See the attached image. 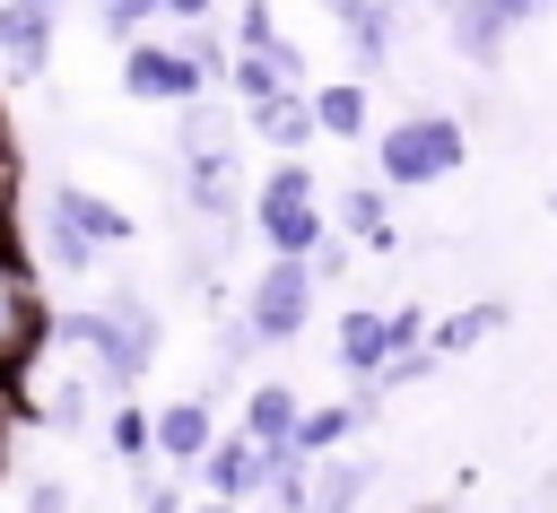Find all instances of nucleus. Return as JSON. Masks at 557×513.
Segmentation results:
<instances>
[{
	"mask_svg": "<svg viewBox=\"0 0 557 513\" xmlns=\"http://www.w3.org/2000/svg\"><path fill=\"white\" fill-rule=\"evenodd\" d=\"M52 348H78L87 365H96V383L104 391H131L148 365H157V348H165V322H157V304L148 296H104V304H78L70 322H52Z\"/></svg>",
	"mask_w": 557,
	"mask_h": 513,
	"instance_id": "1",
	"label": "nucleus"
},
{
	"mask_svg": "<svg viewBox=\"0 0 557 513\" xmlns=\"http://www.w3.org/2000/svg\"><path fill=\"white\" fill-rule=\"evenodd\" d=\"M461 157H470V130H461V113H400L392 130H374V183L383 191H418V183H444V174H461Z\"/></svg>",
	"mask_w": 557,
	"mask_h": 513,
	"instance_id": "2",
	"label": "nucleus"
},
{
	"mask_svg": "<svg viewBox=\"0 0 557 513\" xmlns=\"http://www.w3.org/2000/svg\"><path fill=\"white\" fill-rule=\"evenodd\" d=\"M52 348V313H44V287H35V261L0 252V383H17L35 356Z\"/></svg>",
	"mask_w": 557,
	"mask_h": 513,
	"instance_id": "3",
	"label": "nucleus"
},
{
	"mask_svg": "<svg viewBox=\"0 0 557 513\" xmlns=\"http://www.w3.org/2000/svg\"><path fill=\"white\" fill-rule=\"evenodd\" d=\"M313 322V261H261L252 296H244V330L252 348H287Z\"/></svg>",
	"mask_w": 557,
	"mask_h": 513,
	"instance_id": "4",
	"label": "nucleus"
},
{
	"mask_svg": "<svg viewBox=\"0 0 557 513\" xmlns=\"http://www.w3.org/2000/svg\"><path fill=\"white\" fill-rule=\"evenodd\" d=\"M183 209L209 217V235H235V217L252 209V200H244V165H235V148H200V157H183Z\"/></svg>",
	"mask_w": 557,
	"mask_h": 513,
	"instance_id": "5",
	"label": "nucleus"
},
{
	"mask_svg": "<svg viewBox=\"0 0 557 513\" xmlns=\"http://www.w3.org/2000/svg\"><path fill=\"white\" fill-rule=\"evenodd\" d=\"M122 87H131V96H148V104H174V113L209 96V78H200L174 43H148V35H139V43H122Z\"/></svg>",
	"mask_w": 557,
	"mask_h": 513,
	"instance_id": "6",
	"label": "nucleus"
},
{
	"mask_svg": "<svg viewBox=\"0 0 557 513\" xmlns=\"http://www.w3.org/2000/svg\"><path fill=\"white\" fill-rule=\"evenodd\" d=\"M52 70V17L26 0H0V87H35Z\"/></svg>",
	"mask_w": 557,
	"mask_h": 513,
	"instance_id": "7",
	"label": "nucleus"
},
{
	"mask_svg": "<svg viewBox=\"0 0 557 513\" xmlns=\"http://www.w3.org/2000/svg\"><path fill=\"white\" fill-rule=\"evenodd\" d=\"M209 443H218V409H209V391H183V400L157 409V461H165V470H200Z\"/></svg>",
	"mask_w": 557,
	"mask_h": 513,
	"instance_id": "8",
	"label": "nucleus"
},
{
	"mask_svg": "<svg viewBox=\"0 0 557 513\" xmlns=\"http://www.w3.org/2000/svg\"><path fill=\"white\" fill-rule=\"evenodd\" d=\"M200 487H209V504H252L261 496V443L235 426V435H218L209 452H200Z\"/></svg>",
	"mask_w": 557,
	"mask_h": 513,
	"instance_id": "9",
	"label": "nucleus"
},
{
	"mask_svg": "<svg viewBox=\"0 0 557 513\" xmlns=\"http://www.w3.org/2000/svg\"><path fill=\"white\" fill-rule=\"evenodd\" d=\"M44 209H52L61 226H78L96 252H113V243H131V235H139V226H131L104 191H87V183H52V191H44Z\"/></svg>",
	"mask_w": 557,
	"mask_h": 513,
	"instance_id": "10",
	"label": "nucleus"
},
{
	"mask_svg": "<svg viewBox=\"0 0 557 513\" xmlns=\"http://www.w3.org/2000/svg\"><path fill=\"white\" fill-rule=\"evenodd\" d=\"M331 356H339L348 383H374V374L392 365V330H383V313H374V304H348L339 330H331Z\"/></svg>",
	"mask_w": 557,
	"mask_h": 513,
	"instance_id": "11",
	"label": "nucleus"
},
{
	"mask_svg": "<svg viewBox=\"0 0 557 513\" xmlns=\"http://www.w3.org/2000/svg\"><path fill=\"white\" fill-rule=\"evenodd\" d=\"M374 470L383 461H366V452H322L313 461V487H305V513H357L366 487H374Z\"/></svg>",
	"mask_w": 557,
	"mask_h": 513,
	"instance_id": "12",
	"label": "nucleus"
},
{
	"mask_svg": "<svg viewBox=\"0 0 557 513\" xmlns=\"http://www.w3.org/2000/svg\"><path fill=\"white\" fill-rule=\"evenodd\" d=\"M244 122H252V130H261V139H270L278 157H305V148L322 139V130H313V87H287V96H270V104H252Z\"/></svg>",
	"mask_w": 557,
	"mask_h": 513,
	"instance_id": "13",
	"label": "nucleus"
},
{
	"mask_svg": "<svg viewBox=\"0 0 557 513\" xmlns=\"http://www.w3.org/2000/svg\"><path fill=\"white\" fill-rule=\"evenodd\" d=\"M366 417H374V391H357V400H331V409H305V426H296V452H348L357 435H366Z\"/></svg>",
	"mask_w": 557,
	"mask_h": 513,
	"instance_id": "14",
	"label": "nucleus"
},
{
	"mask_svg": "<svg viewBox=\"0 0 557 513\" xmlns=\"http://www.w3.org/2000/svg\"><path fill=\"white\" fill-rule=\"evenodd\" d=\"M296 426H305L296 383H252V391H244V435H252V443H296Z\"/></svg>",
	"mask_w": 557,
	"mask_h": 513,
	"instance_id": "15",
	"label": "nucleus"
},
{
	"mask_svg": "<svg viewBox=\"0 0 557 513\" xmlns=\"http://www.w3.org/2000/svg\"><path fill=\"white\" fill-rule=\"evenodd\" d=\"M331 235H357L366 252H392V191H383V183H357V191L331 209Z\"/></svg>",
	"mask_w": 557,
	"mask_h": 513,
	"instance_id": "16",
	"label": "nucleus"
},
{
	"mask_svg": "<svg viewBox=\"0 0 557 513\" xmlns=\"http://www.w3.org/2000/svg\"><path fill=\"white\" fill-rule=\"evenodd\" d=\"M505 313H513L505 296H479V304H461V313H444V322L426 330V348H435V365H444V356H461V348H479L487 330H505Z\"/></svg>",
	"mask_w": 557,
	"mask_h": 513,
	"instance_id": "17",
	"label": "nucleus"
},
{
	"mask_svg": "<svg viewBox=\"0 0 557 513\" xmlns=\"http://www.w3.org/2000/svg\"><path fill=\"white\" fill-rule=\"evenodd\" d=\"M392 17H400V9H374V0L339 17V35H348V61H357V78L392 70Z\"/></svg>",
	"mask_w": 557,
	"mask_h": 513,
	"instance_id": "18",
	"label": "nucleus"
},
{
	"mask_svg": "<svg viewBox=\"0 0 557 513\" xmlns=\"http://www.w3.org/2000/svg\"><path fill=\"white\" fill-rule=\"evenodd\" d=\"M313 130H322V139H366V78L313 87Z\"/></svg>",
	"mask_w": 557,
	"mask_h": 513,
	"instance_id": "19",
	"label": "nucleus"
},
{
	"mask_svg": "<svg viewBox=\"0 0 557 513\" xmlns=\"http://www.w3.org/2000/svg\"><path fill=\"white\" fill-rule=\"evenodd\" d=\"M104 435H113V452H122L131 470H148V461H157V417H148L139 400H113V417H104Z\"/></svg>",
	"mask_w": 557,
	"mask_h": 513,
	"instance_id": "20",
	"label": "nucleus"
},
{
	"mask_svg": "<svg viewBox=\"0 0 557 513\" xmlns=\"http://www.w3.org/2000/svg\"><path fill=\"white\" fill-rule=\"evenodd\" d=\"M313 191H322V174H313L305 157H278L270 183H252V200H270V209H296V200H313Z\"/></svg>",
	"mask_w": 557,
	"mask_h": 513,
	"instance_id": "21",
	"label": "nucleus"
},
{
	"mask_svg": "<svg viewBox=\"0 0 557 513\" xmlns=\"http://www.w3.org/2000/svg\"><path fill=\"white\" fill-rule=\"evenodd\" d=\"M44 261H52V270H96L104 252H96V243H87L78 226H61V217L44 209Z\"/></svg>",
	"mask_w": 557,
	"mask_h": 513,
	"instance_id": "22",
	"label": "nucleus"
},
{
	"mask_svg": "<svg viewBox=\"0 0 557 513\" xmlns=\"http://www.w3.org/2000/svg\"><path fill=\"white\" fill-rule=\"evenodd\" d=\"M287 35L270 26V0H244V17H235V52H278Z\"/></svg>",
	"mask_w": 557,
	"mask_h": 513,
	"instance_id": "23",
	"label": "nucleus"
},
{
	"mask_svg": "<svg viewBox=\"0 0 557 513\" xmlns=\"http://www.w3.org/2000/svg\"><path fill=\"white\" fill-rule=\"evenodd\" d=\"M96 17H104L113 43H139V26L157 17V0H96Z\"/></svg>",
	"mask_w": 557,
	"mask_h": 513,
	"instance_id": "24",
	"label": "nucleus"
},
{
	"mask_svg": "<svg viewBox=\"0 0 557 513\" xmlns=\"http://www.w3.org/2000/svg\"><path fill=\"white\" fill-rule=\"evenodd\" d=\"M383 330H392V356L426 348V304H392V313H383Z\"/></svg>",
	"mask_w": 557,
	"mask_h": 513,
	"instance_id": "25",
	"label": "nucleus"
},
{
	"mask_svg": "<svg viewBox=\"0 0 557 513\" xmlns=\"http://www.w3.org/2000/svg\"><path fill=\"white\" fill-rule=\"evenodd\" d=\"M17 504H26V513H70V487H61V478H26Z\"/></svg>",
	"mask_w": 557,
	"mask_h": 513,
	"instance_id": "26",
	"label": "nucleus"
},
{
	"mask_svg": "<svg viewBox=\"0 0 557 513\" xmlns=\"http://www.w3.org/2000/svg\"><path fill=\"white\" fill-rule=\"evenodd\" d=\"M157 9H165V17H183V26H209V9H218V0H157Z\"/></svg>",
	"mask_w": 557,
	"mask_h": 513,
	"instance_id": "27",
	"label": "nucleus"
},
{
	"mask_svg": "<svg viewBox=\"0 0 557 513\" xmlns=\"http://www.w3.org/2000/svg\"><path fill=\"white\" fill-rule=\"evenodd\" d=\"M139 513H183V496H174V487H148V496H139Z\"/></svg>",
	"mask_w": 557,
	"mask_h": 513,
	"instance_id": "28",
	"label": "nucleus"
},
{
	"mask_svg": "<svg viewBox=\"0 0 557 513\" xmlns=\"http://www.w3.org/2000/svg\"><path fill=\"white\" fill-rule=\"evenodd\" d=\"M409 513H453V496H426V504H409Z\"/></svg>",
	"mask_w": 557,
	"mask_h": 513,
	"instance_id": "29",
	"label": "nucleus"
},
{
	"mask_svg": "<svg viewBox=\"0 0 557 513\" xmlns=\"http://www.w3.org/2000/svg\"><path fill=\"white\" fill-rule=\"evenodd\" d=\"M322 9H331V17H348V9H366V0H322Z\"/></svg>",
	"mask_w": 557,
	"mask_h": 513,
	"instance_id": "30",
	"label": "nucleus"
},
{
	"mask_svg": "<svg viewBox=\"0 0 557 513\" xmlns=\"http://www.w3.org/2000/svg\"><path fill=\"white\" fill-rule=\"evenodd\" d=\"M0 183H9V122H0Z\"/></svg>",
	"mask_w": 557,
	"mask_h": 513,
	"instance_id": "31",
	"label": "nucleus"
},
{
	"mask_svg": "<svg viewBox=\"0 0 557 513\" xmlns=\"http://www.w3.org/2000/svg\"><path fill=\"white\" fill-rule=\"evenodd\" d=\"M0 478H9V417H0Z\"/></svg>",
	"mask_w": 557,
	"mask_h": 513,
	"instance_id": "32",
	"label": "nucleus"
},
{
	"mask_svg": "<svg viewBox=\"0 0 557 513\" xmlns=\"http://www.w3.org/2000/svg\"><path fill=\"white\" fill-rule=\"evenodd\" d=\"M200 513H252V504H200Z\"/></svg>",
	"mask_w": 557,
	"mask_h": 513,
	"instance_id": "33",
	"label": "nucleus"
},
{
	"mask_svg": "<svg viewBox=\"0 0 557 513\" xmlns=\"http://www.w3.org/2000/svg\"><path fill=\"white\" fill-rule=\"evenodd\" d=\"M26 9H44V17H52V9H61V0H26Z\"/></svg>",
	"mask_w": 557,
	"mask_h": 513,
	"instance_id": "34",
	"label": "nucleus"
},
{
	"mask_svg": "<svg viewBox=\"0 0 557 513\" xmlns=\"http://www.w3.org/2000/svg\"><path fill=\"white\" fill-rule=\"evenodd\" d=\"M531 9H548V0H531Z\"/></svg>",
	"mask_w": 557,
	"mask_h": 513,
	"instance_id": "35",
	"label": "nucleus"
},
{
	"mask_svg": "<svg viewBox=\"0 0 557 513\" xmlns=\"http://www.w3.org/2000/svg\"><path fill=\"white\" fill-rule=\"evenodd\" d=\"M435 9H453V0H435Z\"/></svg>",
	"mask_w": 557,
	"mask_h": 513,
	"instance_id": "36",
	"label": "nucleus"
}]
</instances>
